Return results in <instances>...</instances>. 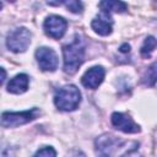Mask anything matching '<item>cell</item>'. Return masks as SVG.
I'll return each instance as SVG.
<instances>
[{
    "mask_svg": "<svg viewBox=\"0 0 157 157\" xmlns=\"http://www.w3.org/2000/svg\"><path fill=\"white\" fill-rule=\"evenodd\" d=\"M64 55V71L72 75L77 71L85 59V43L83 39L76 34L74 40L63 47Z\"/></svg>",
    "mask_w": 157,
    "mask_h": 157,
    "instance_id": "6da1fadb",
    "label": "cell"
},
{
    "mask_svg": "<svg viewBox=\"0 0 157 157\" xmlns=\"http://www.w3.org/2000/svg\"><path fill=\"white\" fill-rule=\"evenodd\" d=\"M81 102V93L74 85H66L59 88L54 96V103L58 109L64 112L75 110Z\"/></svg>",
    "mask_w": 157,
    "mask_h": 157,
    "instance_id": "7a4b0ae2",
    "label": "cell"
},
{
    "mask_svg": "<svg viewBox=\"0 0 157 157\" xmlns=\"http://www.w3.org/2000/svg\"><path fill=\"white\" fill-rule=\"evenodd\" d=\"M38 108H32L25 112H4L1 115V125L4 128H13L18 125H23L34 120L39 114Z\"/></svg>",
    "mask_w": 157,
    "mask_h": 157,
    "instance_id": "3957f363",
    "label": "cell"
},
{
    "mask_svg": "<svg viewBox=\"0 0 157 157\" xmlns=\"http://www.w3.org/2000/svg\"><path fill=\"white\" fill-rule=\"evenodd\" d=\"M123 144L124 141L114 135L110 134L101 135L94 141L97 157H112Z\"/></svg>",
    "mask_w": 157,
    "mask_h": 157,
    "instance_id": "277c9868",
    "label": "cell"
},
{
    "mask_svg": "<svg viewBox=\"0 0 157 157\" xmlns=\"http://www.w3.org/2000/svg\"><path fill=\"white\" fill-rule=\"evenodd\" d=\"M31 38H32V34L27 28L18 27L9 33L6 39V45L13 53L25 52L31 43Z\"/></svg>",
    "mask_w": 157,
    "mask_h": 157,
    "instance_id": "5b68a950",
    "label": "cell"
},
{
    "mask_svg": "<svg viewBox=\"0 0 157 157\" xmlns=\"http://www.w3.org/2000/svg\"><path fill=\"white\" fill-rule=\"evenodd\" d=\"M43 27H44V32L49 37H52L54 39H59L64 36L66 27H67V22L61 16L52 15V16L45 18Z\"/></svg>",
    "mask_w": 157,
    "mask_h": 157,
    "instance_id": "8992f818",
    "label": "cell"
},
{
    "mask_svg": "<svg viewBox=\"0 0 157 157\" xmlns=\"http://www.w3.org/2000/svg\"><path fill=\"white\" fill-rule=\"evenodd\" d=\"M36 59L43 71H54L58 67V56L52 48L40 47L36 50Z\"/></svg>",
    "mask_w": 157,
    "mask_h": 157,
    "instance_id": "52a82bcc",
    "label": "cell"
},
{
    "mask_svg": "<svg viewBox=\"0 0 157 157\" xmlns=\"http://www.w3.org/2000/svg\"><path fill=\"white\" fill-rule=\"evenodd\" d=\"M112 123L117 129H119L123 132H126V134L140 132V126L125 113H119V112L113 113L112 114Z\"/></svg>",
    "mask_w": 157,
    "mask_h": 157,
    "instance_id": "ba28073f",
    "label": "cell"
},
{
    "mask_svg": "<svg viewBox=\"0 0 157 157\" xmlns=\"http://www.w3.org/2000/svg\"><path fill=\"white\" fill-rule=\"evenodd\" d=\"M104 75H105V71L102 66H93L83 74V76L81 78V82L86 88L96 90L102 83V81L104 78Z\"/></svg>",
    "mask_w": 157,
    "mask_h": 157,
    "instance_id": "9c48e42d",
    "label": "cell"
},
{
    "mask_svg": "<svg viewBox=\"0 0 157 157\" xmlns=\"http://www.w3.org/2000/svg\"><path fill=\"white\" fill-rule=\"evenodd\" d=\"M93 31L98 33L99 36H108L112 33L113 29V20L110 17V13L102 11L91 23Z\"/></svg>",
    "mask_w": 157,
    "mask_h": 157,
    "instance_id": "30bf717a",
    "label": "cell"
},
{
    "mask_svg": "<svg viewBox=\"0 0 157 157\" xmlns=\"http://www.w3.org/2000/svg\"><path fill=\"white\" fill-rule=\"evenodd\" d=\"M28 83H29L28 76L26 74H18L13 78H11L10 82L7 83V92H11L15 94L23 93L27 91Z\"/></svg>",
    "mask_w": 157,
    "mask_h": 157,
    "instance_id": "8fae6325",
    "label": "cell"
},
{
    "mask_svg": "<svg viewBox=\"0 0 157 157\" xmlns=\"http://www.w3.org/2000/svg\"><path fill=\"white\" fill-rule=\"evenodd\" d=\"M99 7L104 12H124L128 9V5L123 1H114V0H108V1H101Z\"/></svg>",
    "mask_w": 157,
    "mask_h": 157,
    "instance_id": "7c38bea8",
    "label": "cell"
},
{
    "mask_svg": "<svg viewBox=\"0 0 157 157\" xmlns=\"http://www.w3.org/2000/svg\"><path fill=\"white\" fill-rule=\"evenodd\" d=\"M157 81V61L148 66L142 76V83L146 86H153Z\"/></svg>",
    "mask_w": 157,
    "mask_h": 157,
    "instance_id": "4fadbf2b",
    "label": "cell"
},
{
    "mask_svg": "<svg viewBox=\"0 0 157 157\" xmlns=\"http://www.w3.org/2000/svg\"><path fill=\"white\" fill-rule=\"evenodd\" d=\"M156 47H157V39H156L155 37H152V36H148V37L144 40V44L141 45L140 53H141V55H142L144 58H148Z\"/></svg>",
    "mask_w": 157,
    "mask_h": 157,
    "instance_id": "5bb4252c",
    "label": "cell"
},
{
    "mask_svg": "<svg viewBox=\"0 0 157 157\" xmlns=\"http://www.w3.org/2000/svg\"><path fill=\"white\" fill-rule=\"evenodd\" d=\"M48 5H65L66 9L74 13H81L83 9L82 4L76 0H70V1H64V2H48Z\"/></svg>",
    "mask_w": 157,
    "mask_h": 157,
    "instance_id": "9a60e30c",
    "label": "cell"
},
{
    "mask_svg": "<svg viewBox=\"0 0 157 157\" xmlns=\"http://www.w3.org/2000/svg\"><path fill=\"white\" fill-rule=\"evenodd\" d=\"M33 157H56V152L53 147L45 146V147L40 148L39 151H37Z\"/></svg>",
    "mask_w": 157,
    "mask_h": 157,
    "instance_id": "2e32d148",
    "label": "cell"
},
{
    "mask_svg": "<svg viewBox=\"0 0 157 157\" xmlns=\"http://www.w3.org/2000/svg\"><path fill=\"white\" fill-rule=\"evenodd\" d=\"M121 157H142L136 150H131V151H129V152H126L125 155H123Z\"/></svg>",
    "mask_w": 157,
    "mask_h": 157,
    "instance_id": "e0dca14e",
    "label": "cell"
},
{
    "mask_svg": "<svg viewBox=\"0 0 157 157\" xmlns=\"http://www.w3.org/2000/svg\"><path fill=\"white\" fill-rule=\"evenodd\" d=\"M120 52L121 53H129L130 52V45L128 43H124L121 47H120Z\"/></svg>",
    "mask_w": 157,
    "mask_h": 157,
    "instance_id": "ac0fdd59",
    "label": "cell"
},
{
    "mask_svg": "<svg viewBox=\"0 0 157 157\" xmlns=\"http://www.w3.org/2000/svg\"><path fill=\"white\" fill-rule=\"evenodd\" d=\"M71 157H86V155H85V153H82L81 151H76Z\"/></svg>",
    "mask_w": 157,
    "mask_h": 157,
    "instance_id": "d6986e66",
    "label": "cell"
},
{
    "mask_svg": "<svg viewBox=\"0 0 157 157\" xmlns=\"http://www.w3.org/2000/svg\"><path fill=\"white\" fill-rule=\"evenodd\" d=\"M1 72H2V77H1V83L5 81V77H6V72H5V69L1 67Z\"/></svg>",
    "mask_w": 157,
    "mask_h": 157,
    "instance_id": "ffe728a7",
    "label": "cell"
}]
</instances>
